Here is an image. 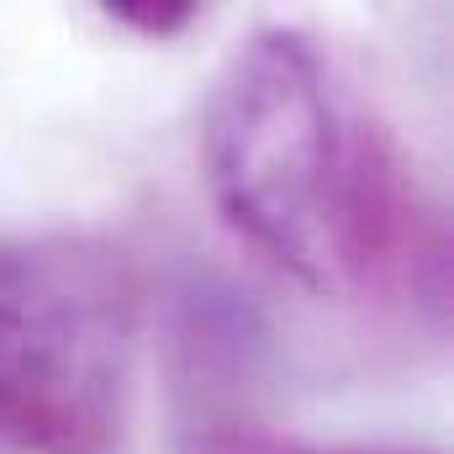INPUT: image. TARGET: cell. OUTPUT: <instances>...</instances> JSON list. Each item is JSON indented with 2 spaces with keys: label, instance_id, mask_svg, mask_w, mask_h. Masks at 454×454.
I'll list each match as a JSON object with an SVG mask.
<instances>
[{
  "label": "cell",
  "instance_id": "3957f363",
  "mask_svg": "<svg viewBox=\"0 0 454 454\" xmlns=\"http://www.w3.org/2000/svg\"><path fill=\"white\" fill-rule=\"evenodd\" d=\"M191 454H428V450H380V444H307L291 434H270V428H217L207 434Z\"/></svg>",
  "mask_w": 454,
  "mask_h": 454
},
{
  "label": "cell",
  "instance_id": "277c9868",
  "mask_svg": "<svg viewBox=\"0 0 454 454\" xmlns=\"http://www.w3.org/2000/svg\"><path fill=\"white\" fill-rule=\"evenodd\" d=\"M106 16L116 27L159 43V37H180L191 21H201V5H191V0H116V5H106Z\"/></svg>",
  "mask_w": 454,
  "mask_h": 454
},
{
  "label": "cell",
  "instance_id": "7a4b0ae2",
  "mask_svg": "<svg viewBox=\"0 0 454 454\" xmlns=\"http://www.w3.org/2000/svg\"><path fill=\"white\" fill-rule=\"evenodd\" d=\"M137 359L127 259L69 232L0 238V444L112 454Z\"/></svg>",
  "mask_w": 454,
  "mask_h": 454
},
{
  "label": "cell",
  "instance_id": "6da1fadb",
  "mask_svg": "<svg viewBox=\"0 0 454 454\" xmlns=\"http://www.w3.org/2000/svg\"><path fill=\"white\" fill-rule=\"evenodd\" d=\"M201 169L223 223L307 296L444 307L450 243L402 137L301 27H259L223 64Z\"/></svg>",
  "mask_w": 454,
  "mask_h": 454
}]
</instances>
